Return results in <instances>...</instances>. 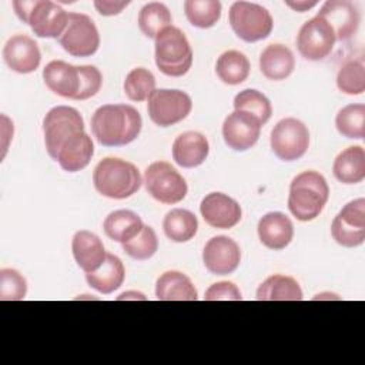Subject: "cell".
<instances>
[{
	"instance_id": "cell-35",
	"label": "cell",
	"mask_w": 365,
	"mask_h": 365,
	"mask_svg": "<svg viewBox=\"0 0 365 365\" xmlns=\"http://www.w3.org/2000/svg\"><path fill=\"white\" fill-rule=\"evenodd\" d=\"M336 87L348 96H359L365 91V64L362 58L345 61L336 74Z\"/></svg>"
},
{
	"instance_id": "cell-21",
	"label": "cell",
	"mask_w": 365,
	"mask_h": 365,
	"mask_svg": "<svg viewBox=\"0 0 365 365\" xmlns=\"http://www.w3.org/2000/svg\"><path fill=\"white\" fill-rule=\"evenodd\" d=\"M71 252L74 261L86 274L98 269L107 257L103 241L87 230H78L73 235Z\"/></svg>"
},
{
	"instance_id": "cell-4",
	"label": "cell",
	"mask_w": 365,
	"mask_h": 365,
	"mask_svg": "<svg viewBox=\"0 0 365 365\" xmlns=\"http://www.w3.org/2000/svg\"><path fill=\"white\" fill-rule=\"evenodd\" d=\"M155 40V66L170 77H181L192 66L191 46L178 27L168 26L158 33Z\"/></svg>"
},
{
	"instance_id": "cell-15",
	"label": "cell",
	"mask_w": 365,
	"mask_h": 365,
	"mask_svg": "<svg viewBox=\"0 0 365 365\" xmlns=\"http://www.w3.org/2000/svg\"><path fill=\"white\" fill-rule=\"evenodd\" d=\"M317 16L332 27L336 41L351 38L356 33L361 21L358 7L348 0H328L322 4Z\"/></svg>"
},
{
	"instance_id": "cell-25",
	"label": "cell",
	"mask_w": 365,
	"mask_h": 365,
	"mask_svg": "<svg viewBox=\"0 0 365 365\" xmlns=\"http://www.w3.org/2000/svg\"><path fill=\"white\" fill-rule=\"evenodd\" d=\"M158 301H195L198 292L191 279L180 271H165L155 282Z\"/></svg>"
},
{
	"instance_id": "cell-13",
	"label": "cell",
	"mask_w": 365,
	"mask_h": 365,
	"mask_svg": "<svg viewBox=\"0 0 365 365\" xmlns=\"http://www.w3.org/2000/svg\"><path fill=\"white\" fill-rule=\"evenodd\" d=\"M26 23L37 37L58 38L67 27L68 13L50 0H34Z\"/></svg>"
},
{
	"instance_id": "cell-18",
	"label": "cell",
	"mask_w": 365,
	"mask_h": 365,
	"mask_svg": "<svg viewBox=\"0 0 365 365\" xmlns=\"http://www.w3.org/2000/svg\"><path fill=\"white\" fill-rule=\"evenodd\" d=\"M43 81L54 94L74 100L80 90L78 66L63 60H53L43 68Z\"/></svg>"
},
{
	"instance_id": "cell-14",
	"label": "cell",
	"mask_w": 365,
	"mask_h": 365,
	"mask_svg": "<svg viewBox=\"0 0 365 365\" xmlns=\"http://www.w3.org/2000/svg\"><path fill=\"white\" fill-rule=\"evenodd\" d=\"M202 262L214 275L232 274L241 262L240 245L227 235L212 237L202 250Z\"/></svg>"
},
{
	"instance_id": "cell-12",
	"label": "cell",
	"mask_w": 365,
	"mask_h": 365,
	"mask_svg": "<svg viewBox=\"0 0 365 365\" xmlns=\"http://www.w3.org/2000/svg\"><path fill=\"white\" fill-rule=\"evenodd\" d=\"M261 121L245 111L234 110L222 123V138L234 151H247L259 138Z\"/></svg>"
},
{
	"instance_id": "cell-43",
	"label": "cell",
	"mask_w": 365,
	"mask_h": 365,
	"mask_svg": "<svg viewBox=\"0 0 365 365\" xmlns=\"http://www.w3.org/2000/svg\"><path fill=\"white\" fill-rule=\"evenodd\" d=\"M128 0H96L94 7L101 16H115L120 14L127 6Z\"/></svg>"
},
{
	"instance_id": "cell-34",
	"label": "cell",
	"mask_w": 365,
	"mask_h": 365,
	"mask_svg": "<svg viewBox=\"0 0 365 365\" xmlns=\"http://www.w3.org/2000/svg\"><path fill=\"white\" fill-rule=\"evenodd\" d=\"M234 110L245 111L257 117L264 125L272 114L271 101L265 94L254 88H245L234 97Z\"/></svg>"
},
{
	"instance_id": "cell-11",
	"label": "cell",
	"mask_w": 365,
	"mask_h": 365,
	"mask_svg": "<svg viewBox=\"0 0 365 365\" xmlns=\"http://www.w3.org/2000/svg\"><path fill=\"white\" fill-rule=\"evenodd\" d=\"M336 38L332 27L319 16L305 21L297 36V48L299 54L309 61H319L328 57Z\"/></svg>"
},
{
	"instance_id": "cell-26",
	"label": "cell",
	"mask_w": 365,
	"mask_h": 365,
	"mask_svg": "<svg viewBox=\"0 0 365 365\" xmlns=\"http://www.w3.org/2000/svg\"><path fill=\"white\" fill-rule=\"evenodd\" d=\"M125 278V269L121 259L114 254H107L101 267L86 274L87 284L101 294H111L118 289Z\"/></svg>"
},
{
	"instance_id": "cell-9",
	"label": "cell",
	"mask_w": 365,
	"mask_h": 365,
	"mask_svg": "<svg viewBox=\"0 0 365 365\" xmlns=\"http://www.w3.org/2000/svg\"><path fill=\"white\" fill-rule=\"evenodd\" d=\"M191 108V97L185 91L171 88H155L147 103L151 121L160 127H170L182 121L188 117Z\"/></svg>"
},
{
	"instance_id": "cell-30",
	"label": "cell",
	"mask_w": 365,
	"mask_h": 365,
	"mask_svg": "<svg viewBox=\"0 0 365 365\" xmlns=\"http://www.w3.org/2000/svg\"><path fill=\"white\" fill-rule=\"evenodd\" d=\"M163 230L168 240L174 242H187L195 237L198 231V220L185 208H174L165 214Z\"/></svg>"
},
{
	"instance_id": "cell-1",
	"label": "cell",
	"mask_w": 365,
	"mask_h": 365,
	"mask_svg": "<svg viewBox=\"0 0 365 365\" xmlns=\"http://www.w3.org/2000/svg\"><path fill=\"white\" fill-rule=\"evenodd\" d=\"M141 127V115L130 104H104L91 117V133L106 147L133 143L140 135Z\"/></svg>"
},
{
	"instance_id": "cell-33",
	"label": "cell",
	"mask_w": 365,
	"mask_h": 365,
	"mask_svg": "<svg viewBox=\"0 0 365 365\" xmlns=\"http://www.w3.org/2000/svg\"><path fill=\"white\" fill-rule=\"evenodd\" d=\"M184 11L194 27L210 29L221 17V3L218 0H187Z\"/></svg>"
},
{
	"instance_id": "cell-17",
	"label": "cell",
	"mask_w": 365,
	"mask_h": 365,
	"mask_svg": "<svg viewBox=\"0 0 365 365\" xmlns=\"http://www.w3.org/2000/svg\"><path fill=\"white\" fill-rule=\"evenodd\" d=\"M3 58L10 70L19 74H29L38 68L41 53L38 44L31 37L14 34L3 47Z\"/></svg>"
},
{
	"instance_id": "cell-37",
	"label": "cell",
	"mask_w": 365,
	"mask_h": 365,
	"mask_svg": "<svg viewBox=\"0 0 365 365\" xmlns=\"http://www.w3.org/2000/svg\"><path fill=\"white\" fill-rule=\"evenodd\" d=\"M123 251L134 259H150L158 250V238L155 231L150 225H144L143 230L130 241L121 244Z\"/></svg>"
},
{
	"instance_id": "cell-31",
	"label": "cell",
	"mask_w": 365,
	"mask_h": 365,
	"mask_svg": "<svg viewBox=\"0 0 365 365\" xmlns=\"http://www.w3.org/2000/svg\"><path fill=\"white\" fill-rule=\"evenodd\" d=\"M171 21L168 7L160 1H150L138 11V27L148 38H155L161 30L171 26Z\"/></svg>"
},
{
	"instance_id": "cell-10",
	"label": "cell",
	"mask_w": 365,
	"mask_h": 365,
	"mask_svg": "<svg viewBox=\"0 0 365 365\" xmlns=\"http://www.w3.org/2000/svg\"><path fill=\"white\" fill-rule=\"evenodd\" d=\"M58 43L73 57H90L100 47L98 29L90 16L71 11Z\"/></svg>"
},
{
	"instance_id": "cell-40",
	"label": "cell",
	"mask_w": 365,
	"mask_h": 365,
	"mask_svg": "<svg viewBox=\"0 0 365 365\" xmlns=\"http://www.w3.org/2000/svg\"><path fill=\"white\" fill-rule=\"evenodd\" d=\"M80 90L74 100L83 101L94 97L103 84V76L96 66H78Z\"/></svg>"
},
{
	"instance_id": "cell-20",
	"label": "cell",
	"mask_w": 365,
	"mask_h": 365,
	"mask_svg": "<svg viewBox=\"0 0 365 365\" xmlns=\"http://www.w3.org/2000/svg\"><path fill=\"white\" fill-rule=\"evenodd\" d=\"M94 154V144L86 131L70 135L60 147L56 161L67 173H77L86 168Z\"/></svg>"
},
{
	"instance_id": "cell-19",
	"label": "cell",
	"mask_w": 365,
	"mask_h": 365,
	"mask_svg": "<svg viewBox=\"0 0 365 365\" xmlns=\"http://www.w3.org/2000/svg\"><path fill=\"white\" fill-rule=\"evenodd\" d=\"M258 238L269 250L279 251L289 245L294 238L292 221L279 211H271L262 215L257 225Z\"/></svg>"
},
{
	"instance_id": "cell-32",
	"label": "cell",
	"mask_w": 365,
	"mask_h": 365,
	"mask_svg": "<svg viewBox=\"0 0 365 365\" xmlns=\"http://www.w3.org/2000/svg\"><path fill=\"white\" fill-rule=\"evenodd\" d=\"M338 133L351 140H362L365 135V106L348 104L335 117Z\"/></svg>"
},
{
	"instance_id": "cell-8",
	"label": "cell",
	"mask_w": 365,
	"mask_h": 365,
	"mask_svg": "<svg viewBox=\"0 0 365 365\" xmlns=\"http://www.w3.org/2000/svg\"><path fill=\"white\" fill-rule=\"evenodd\" d=\"M78 131H84V120L78 110L70 106L50 108L43 118L44 144L48 155L56 161L61 144Z\"/></svg>"
},
{
	"instance_id": "cell-44",
	"label": "cell",
	"mask_w": 365,
	"mask_h": 365,
	"mask_svg": "<svg viewBox=\"0 0 365 365\" xmlns=\"http://www.w3.org/2000/svg\"><path fill=\"white\" fill-rule=\"evenodd\" d=\"M10 140H13V121L1 114V158H4Z\"/></svg>"
},
{
	"instance_id": "cell-41",
	"label": "cell",
	"mask_w": 365,
	"mask_h": 365,
	"mask_svg": "<svg viewBox=\"0 0 365 365\" xmlns=\"http://www.w3.org/2000/svg\"><path fill=\"white\" fill-rule=\"evenodd\" d=\"M345 224L365 230V200L356 198L346 202L336 214Z\"/></svg>"
},
{
	"instance_id": "cell-23",
	"label": "cell",
	"mask_w": 365,
	"mask_h": 365,
	"mask_svg": "<svg viewBox=\"0 0 365 365\" xmlns=\"http://www.w3.org/2000/svg\"><path fill=\"white\" fill-rule=\"evenodd\" d=\"M295 68L294 53L281 43L268 44L259 56V70L264 77L272 81L288 78Z\"/></svg>"
},
{
	"instance_id": "cell-7",
	"label": "cell",
	"mask_w": 365,
	"mask_h": 365,
	"mask_svg": "<svg viewBox=\"0 0 365 365\" xmlns=\"http://www.w3.org/2000/svg\"><path fill=\"white\" fill-rule=\"evenodd\" d=\"M272 153L282 161L299 160L309 147L308 127L295 117L279 120L269 135Z\"/></svg>"
},
{
	"instance_id": "cell-36",
	"label": "cell",
	"mask_w": 365,
	"mask_h": 365,
	"mask_svg": "<svg viewBox=\"0 0 365 365\" xmlns=\"http://www.w3.org/2000/svg\"><path fill=\"white\" fill-rule=\"evenodd\" d=\"M123 87L125 96L131 101L140 103L148 100V97L155 90V77L150 70L144 67H135L125 76Z\"/></svg>"
},
{
	"instance_id": "cell-27",
	"label": "cell",
	"mask_w": 365,
	"mask_h": 365,
	"mask_svg": "<svg viewBox=\"0 0 365 365\" xmlns=\"http://www.w3.org/2000/svg\"><path fill=\"white\" fill-rule=\"evenodd\" d=\"M143 227L144 222L140 215L130 210H115L110 212L103 222L106 235L120 244L133 240L143 230Z\"/></svg>"
},
{
	"instance_id": "cell-22",
	"label": "cell",
	"mask_w": 365,
	"mask_h": 365,
	"mask_svg": "<svg viewBox=\"0 0 365 365\" xmlns=\"http://www.w3.org/2000/svg\"><path fill=\"white\" fill-rule=\"evenodd\" d=\"M208 153V140L198 131H185L173 143V160L182 168L201 165L207 160Z\"/></svg>"
},
{
	"instance_id": "cell-2",
	"label": "cell",
	"mask_w": 365,
	"mask_h": 365,
	"mask_svg": "<svg viewBox=\"0 0 365 365\" xmlns=\"http://www.w3.org/2000/svg\"><path fill=\"white\" fill-rule=\"evenodd\" d=\"M329 198V187L322 174L309 170L295 175L289 184L288 208L302 222L312 221L322 212Z\"/></svg>"
},
{
	"instance_id": "cell-42",
	"label": "cell",
	"mask_w": 365,
	"mask_h": 365,
	"mask_svg": "<svg viewBox=\"0 0 365 365\" xmlns=\"http://www.w3.org/2000/svg\"><path fill=\"white\" fill-rule=\"evenodd\" d=\"M205 301H241V291L238 287L231 281H220L205 291L204 294Z\"/></svg>"
},
{
	"instance_id": "cell-45",
	"label": "cell",
	"mask_w": 365,
	"mask_h": 365,
	"mask_svg": "<svg viewBox=\"0 0 365 365\" xmlns=\"http://www.w3.org/2000/svg\"><path fill=\"white\" fill-rule=\"evenodd\" d=\"M285 4L288 7H291L292 10H295V11L304 13V11H308L309 9L315 7L318 4V1H315V0H301V1H285Z\"/></svg>"
},
{
	"instance_id": "cell-29",
	"label": "cell",
	"mask_w": 365,
	"mask_h": 365,
	"mask_svg": "<svg viewBox=\"0 0 365 365\" xmlns=\"http://www.w3.org/2000/svg\"><path fill=\"white\" fill-rule=\"evenodd\" d=\"M250 61L247 56L238 50L224 51L215 64V73L218 78L228 86H237L244 83L250 76Z\"/></svg>"
},
{
	"instance_id": "cell-16",
	"label": "cell",
	"mask_w": 365,
	"mask_h": 365,
	"mask_svg": "<svg viewBox=\"0 0 365 365\" xmlns=\"http://www.w3.org/2000/svg\"><path fill=\"white\" fill-rule=\"evenodd\" d=\"M200 212L210 227L220 230L235 227L242 215L240 204L224 192L207 194L200 204Z\"/></svg>"
},
{
	"instance_id": "cell-5",
	"label": "cell",
	"mask_w": 365,
	"mask_h": 365,
	"mask_svg": "<svg viewBox=\"0 0 365 365\" xmlns=\"http://www.w3.org/2000/svg\"><path fill=\"white\" fill-rule=\"evenodd\" d=\"M228 20L237 37L247 43H255L267 38L274 27L271 13L265 7L251 1L232 3Z\"/></svg>"
},
{
	"instance_id": "cell-28",
	"label": "cell",
	"mask_w": 365,
	"mask_h": 365,
	"mask_svg": "<svg viewBox=\"0 0 365 365\" xmlns=\"http://www.w3.org/2000/svg\"><path fill=\"white\" fill-rule=\"evenodd\" d=\"M304 298L298 281L289 275L274 274L257 289L258 301H301Z\"/></svg>"
},
{
	"instance_id": "cell-6",
	"label": "cell",
	"mask_w": 365,
	"mask_h": 365,
	"mask_svg": "<svg viewBox=\"0 0 365 365\" xmlns=\"http://www.w3.org/2000/svg\"><path fill=\"white\" fill-rule=\"evenodd\" d=\"M147 192L163 204H177L188 192L184 177L167 161H154L144 171Z\"/></svg>"
},
{
	"instance_id": "cell-38",
	"label": "cell",
	"mask_w": 365,
	"mask_h": 365,
	"mask_svg": "<svg viewBox=\"0 0 365 365\" xmlns=\"http://www.w3.org/2000/svg\"><path fill=\"white\" fill-rule=\"evenodd\" d=\"M27 294L26 278L14 268L0 269V299L1 301H20Z\"/></svg>"
},
{
	"instance_id": "cell-3",
	"label": "cell",
	"mask_w": 365,
	"mask_h": 365,
	"mask_svg": "<svg viewBox=\"0 0 365 365\" xmlns=\"http://www.w3.org/2000/svg\"><path fill=\"white\" fill-rule=\"evenodd\" d=\"M93 184L103 197L124 200L140 190L143 178L133 163L117 157H106L93 171Z\"/></svg>"
},
{
	"instance_id": "cell-24",
	"label": "cell",
	"mask_w": 365,
	"mask_h": 365,
	"mask_svg": "<svg viewBox=\"0 0 365 365\" xmlns=\"http://www.w3.org/2000/svg\"><path fill=\"white\" fill-rule=\"evenodd\" d=\"M332 173L342 184H358L365 178V150L362 145H351L342 150L334 160Z\"/></svg>"
},
{
	"instance_id": "cell-39",
	"label": "cell",
	"mask_w": 365,
	"mask_h": 365,
	"mask_svg": "<svg viewBox=\"0 0 365 365\" xmlns=\"http://www.w3.org/2000/svg\"><path fill=\"white\" fill-rule=\"evenodd\" d=\"M331 235L336 244L345 248H355L364 244L365 241V230L355 228L345 224L338 215H335L331 224Z\"/></svg>"
}]
</instances>
